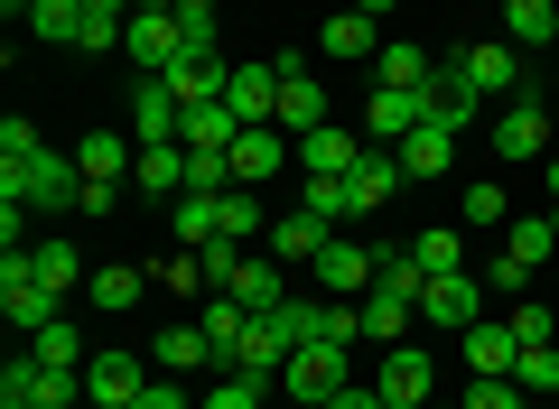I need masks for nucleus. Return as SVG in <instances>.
I'll return each mask as SVG.
<instances>
[{"mask_svg":"<svg viewBox=\"0 0 559 409\" xmlns=\"http://www.w3.org/2000/svg\"><path fill=\"white\" fill-rule=\"evenodd\" d=\"M150 382H159L150 353H94V363H84V400H94V409H131Z\"/></svg>","mask_w":559,"mask_h":409,"instance_id":"nucleus-10","label":"nucleus"},{"mask_svg":"<svg viewBox=\"0 0 559 409\" xmlns=\"http://www.w3.org/2000/svg\"><path fill=\"white\" fill-rule=\"evenodd\" d=\"M457 65H466V84H476L485 103H513V94H522V47H513V38H485V47H457Z\"/></svg>","mask_w":559,"mask_h":409,"instance_id":"nucleus-12","label":"nucleus"},{"mask_svg":"<svg viewBox=\"0 0 559 409\" xmlns=\"http://www.w3.org/2000/svg\"><path fill=\"white\" fill-rule=\"evenodd\" d=\"M495 149H503V158H540V149H550V121H540V103H503Z\"/></svg>","mask_w":559,"mask_h":409,"instance_id":"nucleus-23","label":"nucleus"},{"mask_svg":"<svg viewBox=\"0 0 559 409\" xmlns=\"http://www.w3.org/2000/svg\"><path fill=\"white\" fill-rule=\"evenodd\" d=\"M318 409H382V390H355V382H345L336 400H318Z\"/></svg>","mask_w":559,"mask_h":409,"instance_id":"nucleus-51","label":"nucleus"},{"mask_svg":"<svg viewBox=\"0 0 559 409\" xmlns=\"http://www.w3.org/2000/svg\"><path fill=\"white\" fill-rule=\"evenodd\" d=\"M345 187H355V215H382V205H392V187H401V158H392V149H373L355 177H345Z\"/></svg>","mask_w":559,"mask_h":409,"instance_id":"nucleus-27","label":"nucleus"},{"mask_svg":"<svg viewBox=\"0 0 559 409\" xmlns=\"http://www.w3.org/2000/svg\"><path fill=\"white\" fill-rule=\"evenodd\" d=\"M411 326H419V298L364 289V345H411Z\"/></svg>","mask_w":559,"mask_h":409,"instance_id":"nucleus-19","label":"nucleus"},{"mask_svg":"<svg viewBox=\"0 0 559 409\" xmlns=\"http://www.w3.org/2000/svg\"><path fill=\"white\" fill-rule=\"evenodd\" d=\"M205 289H234V270H242V242H205Z\"/></svg>","mask_w":559,"mask_h":409,"instance_id":"nucleus-45","label":"nucleus"},{"mask_svg":"<svg viewBox=\"0 0 559 409\" xmlns=\"http://www.w3.org/2000/svg\"><path fill=\"white\" fill-rule=\"evenodd\" d=\"M271 400V382H261V372H224L215 390H205V409H261Z\"/></svg>","mask_w":559,"mask_h":409,"instance_id":"nucleus-40","label":"nucleus"},{"mask_svg":"<svg viewBox=\"0 0 559 409\" xmlns=\"http://www.w3.org/2000/svg\"><path fill=\"white\" fill-rule=\"evenodd\" d=\"M28 149H47V140H38V131H28V121H20V112H10V121H0V158H28Z\"/></svg>","mask_w":559,"mask_h":409,"instance_id":"nucleus-49","label":"nucleus"},{"mask_svg":"<svg viewBox=\"0 0 559 409\" xmlns=\"http://www.w3.org/2000/svg\"><path fill=\"white\" fill-rule=\"evenodd\" d=\"M345 353H355V345H326V335H308V345L280 363V390H289V400H308V409L336 400V390H345Z\"/></svg>","mask_w":559,"mask_h":409,"instance_id":"nucleus-6","label":"nucleus"},{"mask_svg":"<svg viewBox=\"0 0 559 409\" xmlns=\"http://www.w3.org/2000/svg\"><path fill=\"white\" fill-rule=\"evenodd\" d=\"M28 353H38V363H57V372H84V335L66 326V316H57V326H38V335H28Z\"/></svg>","mask_w":559,"mask_h":409,"instance_id":"nucleus-38","label":"nucleus"},{"mask_svg":"<svg viewBox=\"0 0 559 409\" xmlns=\"http://www.w3.org/2000/svg\"><path fill=\"white\" fill-rule=\"evenodd\" d=\"M326 57H373V47H382V28L373 20H364V10H336V20H326Z\"/></svg>","mask_w":559,"mask_h":409,"instance_id":"nucleus-35","label":"nucleus"},{"mask_svg":"<svg viewBox=\"0 0 559 409\" xmlns=\"http://www.w3.org/2000/svg\"><path fill=\"white\" fill-rule=\"evenodd\" d=\"M308 205H318L326 224H345L355 215V187H345V177H308Z\"/></svg>","mask_w":559,"mask_h":409,"instance_id":"nucleus-42","label":"nucleus"},{"mask_svg":"<svg viewBox=\"0 0 559 409\" xmlns=\"http://www.w3.org/2000/svg\"><path fill=\"white\" fill-rule=\"evenodd\" d=\"M150 279H168V289H205V261H197V252H168Z\"/></svg>","mask_w":559,"mask_h":409,"instance_id":"nucleus-46","label":"nucleus"},{"mask_svg":"<svg viewBox=\"0 0 559 409\" xmlns=\"http://www.w3.org/2000/svg\"><path fill=\"white\" fill-rule=\"evenodd\" d=\"M485 316V270H448L419 289V326H439V335H466Z\"/></svg>","mask_w":559,"mask_h":409,"instance_id":"nucleus-8","label":"nucleus"},{"mask_svg":"<svg viewBox=\"0 0 559 409\" xmlns=\"http://www.w3.org/2000/svg\"><path fill=\"white\" fill-rule=\"evenodd\" d=\"M0 400H38V409H84V372H57L38 353H10L0 363Z\"/></svg>","mask_w":559,"mask_h":409,"instance_id":"nucleus-5","label":"nucleus"},{"mask_svg":"<svg viewBox=\"0 0 559 409\" xmlns=\"http://www.w3.org/2000/svg\"><path fill=\"white\" fill-rule=\"evenodd\" d=\"M429 409H466V400H429Z\"/></svg>","mask_w":559,"mask_h":409,"instance_id":"nucleus-57","label":"nucleus"},{"mask_svg":"<svg viewBox=\"0 0 559 409\" xmlns=\"http://www.w3.org/2000/svg\"><path fill=\"white\" fill-rule=\"evenodd\" d=\"M224 298H242L252 316H271V308H289V270H280V261H252V252H242V270H234V289H224Z\"/></svg>","mask_w":559,"mask_h":409,"instance_id":"nucleus-20","label":"nucleus"},{"mask_svg":"<svg viewBox=\"0 0 559 409\" xmlns=\"http://www.w3.org/2000/svg\"><path fill=\"white\" fill-rule=\"evenodd\" d=\"M411 252H419V270H429V279L466 270V233H439V224H429V233H411Z\"/></svg>","mask_w":559,"mask_h":409,"instance_id":"nucleus-36","label":"nucleus"},{"mask_svg":"<svg viewBox=\"0 0 559 409\" xmlns=\"http://www.w3.org/2000/svg\"><path fill=\"white\" fill-rule=\"evenodd\" d=\"M28 38H47V47H84V0H38V10H28Z\"/></svg>","mask_w":559,"mask_h":409,"instance_id":"nucleus-31","label":"nucleus"},{"mask_svg":"<svg viewBox=\"0 0 559 409\" xmlns=\"http://www.w3.org/2000/svg\"><path fill=\"white\" fill-rule=\"evenodd\" d=\"M75 168H84V177H121V187H131L140 140H131V131H94V140H75Z\"/></svg>","mask_w":559,"mask_h":409,"instance_id":"nucleus-21","label":"nucleus"},{"mask_svg":"<svg viewBox=\"0 0 559 409\" xmlns=\"http://www.w3.org/2000/svg\"><path fill=\"white\" fill-rule=\"evenodd\" d=\"M280 131H326V84L308 75V57H280Z\"/></svg>","mask_w":559,"mask_h":409,"instance_id":"nucleus-13","label":"nucleus"},{"mask_svg":"<svg viewBox=\"0 0 559 409\" xmlns=\"http://www.w3.org/2000/svg\"><path fill=\"white\" fill-rule=\"evenodd\" d=\"M466 224H513V195L485 177V187H466Z\"/></svg>","mask_w":559,"mask_h":409,"instance_id":"nucleus-43","label":"nucleus"},{"mask_svg":"<svg viewBox=\"0 0 559 409\" xmlns=\"http://www.w3.org/2000/svg\"><path fill=\"white\" fill-rule=\"evenodd\" d=\"M513 335H522V345H559V326H550V316L532 308V298H522V308H513Z\"/></svg>","mask_w":559,"mask_h":409,"instance_id":"nucleus-48","label":"nucleus"},{"mask_svg":"<svg viewBox=\"0 0 559 409\" xmlns=\"http://www.w3.org/2000/svg\"><path fill=\"white\" fill-rule=\"evenodd\" d=\"M121 57H131L140 75H178V65H187V28H178V10H131V28H121Z\"/></svg>","mask_w":559,"mask_h":409,"instance_id":"nucleus-3","label":"nucleus"},{"mask_svg":"<svg viewBox=\"0 0 559 409\" xmlns=\"http://www.w3.org/2000/svg\"><path fill=\"white\" fill-rule=\"evenodd\" d=\"M28 270H38V289H84V252H75V242H66V233H47V242H28Z\"/></svg>","mask_w":559,"mask_h":409,"instance_id":"nucleus-24","label":"nucleus"},{"mask_svg":"<svg viewBox=\"0 0 559 409\" xmlns=\"http://www.w3.org/2000/svg\"><path fill=\"white\" fill-rule=\"evenodd\" d=\"M485 289H503V298H522V289H532V261H513V252H503L495 270H485Z\"/></svg>","mask_w":559,"mask_h":409,"instance_id":"nucleus-47","label":"nucleus"},{"mask_svg":"<svg viewBox=\"0 0 559 409\" xmlns=\"http://www.w3.org/2000/svg\"><path fill=\"white\" fill-rule=\"evenodd\" d=\"M224 75H234V57H187L168 84H178V103L197 112V103H224Z\"/></svg>","mask_w":559,"mask_h":409,"instance_id":"nucleus-29","label":"nucleus"},{"mask_svg":"<svg viewBox=\"0 0 559 409\" xmlns=\"http://www.w3.org/2000/svg\"><path fill=\"white\" fill-rule=\"evenodd\" d=\"M503 252H513V261H532V270H540V261L559 252V224H550V215H513V224H503Z\"/></svg>","mask_w":559,"mask_h":409,"instance_id":"nucleus-34","label":"nucleus"},{"mask_svg":"<svg viewBox=\"0 0 559 409\" xmlns=\"http://www.w3.org/2000/svg\"><path fill=\"white\" fill-rule=\"evenodd\" d=\"M326 242H336V224H326L318 205H289V215H271V261H318Z\"/></svg>","mask_w":559,"mask_h":409,"instance_id":"nucleus-17","label":"nucleus"},{"mask_svg":"<svg viewBox=\"0 0 559 409\" xmlns=\"http://www.w3.org/2000/svg\"><path fill=\"white\" fill-rule=\"evenodd\" d=\"M131 195H187V149H140Z\"/></svg>","mask_w":559,"mask_h":409,"instance_id":"nucleus-30","label":"nucleus"},{"mask_svg":"<svg viewBox=\"0 0 559 409\" xmlns=\"http://www.w3.org/2000/svg\"><path fill=\"white\" fill-rule=\"evenodd\" d=\"M178 28H187V57H215V0H178Z\"/></svg>","mask_w":559,"mask_h":409,"instance_id":"nucleus-41","label":"nucleus"},{"mask_svg":"<svg viewBox=\"0 0 559 409\" xmlns=\"http://www.w3.org/2000/svg\"><path fill=\"white\" fill-rule=\"evenodd\" d=\"M224 158H234V187H271V177L299 158V140H289V131H242Z\"/></svg>","mask_w":559,"mask_h":409,"instance_id":"nucleus-15","label":"nucleus"},{"mask_svg":"<svg viewBox=\"0 0 559 409\" xmlns=\"http://www.w3.org/2000/svg\"><path fill=\"white\" fill-rule=\"evenodd\" d=\"M550 205H559V158H550Z\"/></svg>","mask_w":559,"mask_h":409,"instance_id":"nucleus-55","label":"nucleus"},{"mask_svg":"<svg viewBox=\"0 0 559 409\" xmlns=\"http://www.w3.org/2000/svg\"><path fill=\"white\" fill-rule=\"evenodd\" d=\"M532 409H540V400H532Z\"/></svg>","mask_w":559,"mask_h":409,"instance_id":"nucleus-59","label":"nucleus"},{"mask_svg":"<svg viewBox=\"0 0 559 409\" xmlns=\"http://www.w3.org/2000/svg\"><path fill=\"white\" fill-rule=\"evenodd\" d=\"M429 121V94H401V84H373V103H364V140L373 149H401V140Z\"/></svg>","mask_w":559,"mask_h":409,"instance_id":"nucleus-11","label":"nucleus"},{"mask_svg":"<svg viewBox=\"0 0 559 409\" xmlns=\"http://www.w3.org/2000/svg\"><path fill=\"white\" fill-rule=\"evenodd\" d=\"M373 390H382V409H429V400H439V363H429L419 345H382Z\"/></svg>","mask_w":559,"mask_h":409,"instance_id":"nucleus-7","label":"nucleus"},{"mask_svg":"<svg viewBox=\"0 0 559 409\" xmlns=\"http://www.w3.org/2000/svg\"><path fill=\"white\" fill-rule=\"evenodd\" d=\"M0 409H38V400H0Z\"/></svg>","mask_w":559,"mask_h":409,"instance_id":"nucleus-56","label":"nucleus"},{"mask_svg":"<svg viewBox=\"0 0 559 409\" xmlns=\"http://www.w3.org/2000/svg\"><path fill=\"white\" fill-rule=\"evenodd\" d=\"M178 121H187V103H178L168 75H140L131 84V140H140V149H178Z\"/></svg>","mask_w":559,"mask_h":409,"instance_id":"nucleus-9","label":"nucleus"},{"mask_svg":"<svg viewBox=\"0 0 559 409\" xmlns=\"http://www.w3.org/2000/svg\"><path fill=\"white\" fill-rule=\"evenodd\" d=\"M0 316H10V335H20V345H28L38 326H57V316H66V298H57V289H38L28 252H10V261H0Z\"/></svg>","mask_w":559,"mask_h":409,"instance_id":"nucleus-2","label":"nucleus"},{"mask_svg":"<svg viewBox=\"0 0 559 409\" xmlns=\"http://www.w3.org/2000/svg\"><path fill=\"white\" fill-rule=\"evenodd\" d=\"M150 363H159V372H197V363H215V335H205V326H168L159 345H150Z\"/></svg>","mask_w":559,"mask_h":409,"instance_id":"nucleus-28","label":"nucleus"},{"mask_svg":"<svg viewBox=\"0 0 559 409\" xmlns=\"http://www.w3.org/2000/svg\"><path fill=\"white\" fill-rule=\"evenodd\" d=\"M550 224H559V205H550Z\"/></svg>","mask_w":559,"mask_h":409,"instance_id":"nucleus-58","label":"nucleus"},{"mask_svg":"<svg viewBox=\"0 0 559 409\" xmlns=\"http://www.w3.org/2000/svg\"><path fill=\"white\" fill-rule=\"evenodd\" d=\"M84 289H94V308H103V316H121V308H140V289H150V270H131V261H112V270H94Z\"/></svg>","mask_w":559,"mask_h":409,"instance_id":"nucleus-33","label":"nucleus"},{"mask_svg":"<svg viewBox=\"0 0 559 409\" xmlns=\"http://www.w3.org/2000/svg\"><path fill=\"white\" fill-rule=\"evenodd\" d=\"M0 205H28V215H84V168L57 149L0 158Z\"/></svg>","mask_w":559,"mask_h":409,"instance_id":"nucleus-1","label":"nucleus"},{"mask_svg":"<svg viewBox=\"0 0 559 409\" xmlns=\"http://www.w3.org/2000/svg\"><path fill=\"white\" fill-rule=\"evenodd\" d=\"M364 289H373V252L336 233V242L318 252V298H364Z\"/></svg>","mask_w":559,"mask_h":409,"instance_id":"nucleus-18","label":"nucleus"},{"mask_svg":"<svg viewBox=\"0 0 559 409\" xmlns=\"http://www.w3.org/2000/svg\"><path fill=\"white\" fill-rule=\"evenodd\" d=\"M392 158H401V177H439V168H448V158H457V140H448V131H429V121H419V131H411V140H401V149H392Z\"/></svg>","mask_w":559,"mask_h":409,"instance_id":"nucleus-32","label":"nucleus"},{"mask_svg":"<svg viewBox=\"0 0 559 409\" xmlns=\"http://www.w3.org/2000/svg\"><path fill=\"white\" fill-rule=\"evenodd\" d=\"M466 409H532L522 382H466Z\"/></svg>","mask_w":559,"mask_h":409,"instance_id":"nucleus-44","label":"nucleus"},{"mask_svg":"<svg viewBox=\"0 0 559 409\" xmlns=\"http://www.w3.org/2000/svg\"><path fill=\"white\" fill-rule=\"evenodd\" d=\"M355 10H364V20H373V28H382V20H392V0H355Z\"/></svg>","mask_w":559,"mask_h":409,"instance_id":"nucleus-52","label":"nucleus"},{"mask_svg":"<svg viewBox=\"0 0 559 409\" xmlns=\"http://www.w3.org/2000/svg\"><path fill=\"white\" fill-rule=\"evenodd\" d=\"M513 382L532 390V400H550V390H559V345H522V363H513Z\"/></svg>","mask_w":559,"mask_h":409,"instance_id":"nucleus-39","label":"nucleus"},{"mask_svg":"<svg viewBox=\"0 0 559 409\" xmlns=\"http://www.w3.org/2000/svg\"><path fill=\"white\" fill-rule=\"evenodd\" d=\"M503 38L532 57V47H550L559 38V0H503Z\"/></svg>","mask_w":559,"mask_h":409,"instance_id":"nucleus-25","label":"nucleus"},{"mask_svg":"<svg viewBox=\"0 0 559 409\" xmlns=\"http://www.w3.org/2000/svg\"><path fill=\"white\" fill-rule=\"evenodd\" d=\"M513 363H522L513 316H476V326H466V372H476V382H513Z\"/></svg>","mask_w":559,"mask_h":409,"instance_id":"nucleus-14","label":"nucleus"},{"mask_svg":"<svg viewBox=\"0 0 559 409\" xmlns=\"http://www.w3.org/2000/svg\"><path fill=\"white\" fill-rule=\"evenodd\" d=\"M0 10H10V20H28V10H38V0H0Z\"/></svg>","mask_w":559,"mask_h":409,"instance_id":"nucleus-53","label":"nucleus"},{"mask_svg":"<svg viewBox=\"0 0 559 409\" xmlns=\"http://www.w3.org/2000/svg\"><path fill=\"white\" fill-rule=\"evenodd\" d=\"M429 75H439V57H429V47H401V38H382V47H373V84H401V94H419Z\"/></svg>","mask_w":559,"mask_h":409,"instance_id":"nucleus-22","label":"nucleus"},{"mask_svg":"<svg viewBox=\"0 0 559 409\" xmlns=\"http://www.w3.org/2000/svg\"><path fill=\"white\" fill-rule=\"evenodd\" d=\"M373 289H401V298H419L429 289V270H419V252L401 242V252H373Z\"/></svg>","mask_w":559,"mask_h":409,"instance_id":"nucleus-37","label":"nucleus"},{"mask_svg":"<svg viewBox=\"0 0 559 409\" xmlns=\"http://www.w3.org/2000/svg\"><path fill=\"white\" fill-rule=\"evenodd\" d=\"M234 140H242L234 103H197V112L178 121V149H234Z\"/></svg>","mask_w":559,"mask_h":409,"instance_id":"nucleus-26","label":"nucleus"},{"mask_svg":"<svg viewBox=\"0 0 559 409\" xmlns=\"http://www.w3.org/2000/svg\"><path fill=\"white\" fill-rule=\"evenodd\" d=\"M224 103H234L242 131H280V57H234V75H224Z\"/></svg>","mask_w":559,"mask_h":409,"instance_id":"nucleus-4","label":"nucleus"},{"mask_svg":"<svg viewBox=\"0 0 559 409\" xmlns=\"http://www.w3.org/2000/svg\"><path fill=\"white\" fill-rule=\"evenodd\" d=\"M131 409H187V390H178V372H159V382L140 390V400H131Z\"/></svg>","mask_w":559,"mask_h":409,"instance_id":"nucleus-50","label":"nucleus"},{"mask_svg":"<svg viewBox=\"0 0 559 409\" xmlns=\"http://www.w3.org/2000/svg\"><path fill=\"white\" fill-rule=\"evenodd\" d=\"M131 10H178V0H131Z\"/></svg>","mask_w":559,"mask_h":409,"instance_id":"nucleus-54","label":"nucleus"},{"mask_svg":"<svg viewBox=\"0 0 559 409\" xmlns=\"http://www.w3.org/2000/svg\"><path fill=\"white\" fill-rule=\"evenodd\" d=\"M364 158H373V140H364V131H299V168L308 177H355Z\"/></svg>","mask_w":559,"mask_h":409,"instance_id":"nucleus-16","label":"nucleus"}]
</instances>
